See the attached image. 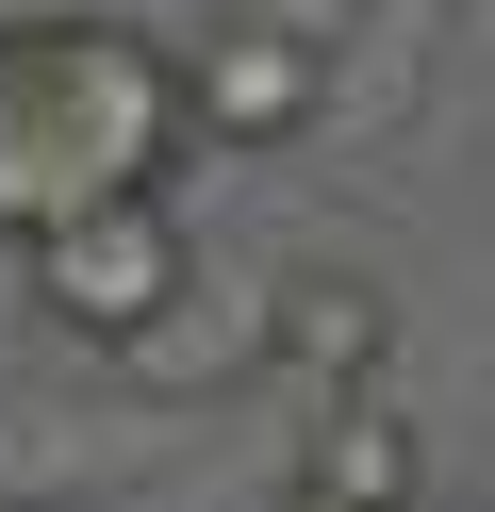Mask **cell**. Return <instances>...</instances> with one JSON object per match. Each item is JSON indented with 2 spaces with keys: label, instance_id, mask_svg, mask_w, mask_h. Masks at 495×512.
<instances>
[{
  "label": "cell",
  "instance_id": "cell-6",
  "mask_svg": "<svg viewBox=\"0 0 495 512\" xmlns=\"http://www.w3.org/2000/svg\"><path fill=\"white\" fill-rule=\"evenodd\" d=\"M281 479H314V496H363V512H413V496H429V446H413V413H396V380H363V397H314Z\"/></svg>",
  "mask_w": 495,
  "mask_h": 512
},
{
  "label": "cell",
  "instance_id": "cell-8",
  "mask_svg": "<svg viewBox=\"0 0 495 512\" xmlns=\"http://www.w3.org/2000/svg\"><path fill=\"white\" fill-rule=\"evenodd\" d=\"M264 512H363V496H314V479H264Z\"/></svg>",
  "mask_w": 495,
  "mask_h": 512
},
{
  "label": "cell",
  "instance_id": "cell-7",
  "mask_svg": "<svg viewBox=\"0 0 495 512\" xmlns=\"http://www.w3.org/2000/svg\"><path fill=\"white\" fill-rule=\"evenodd\" d=\"M248 17H281V34H314V50H347V17H363V0H248Z\"/></svg>",
  "mask_w": 495,
  "mask_h": 512
},
{
  "label": "cell",
  "instance_id": "cell-5",
  "mask_svg": "<svg viewBox=\"0 0 495 512\" xmlns=\"http://www.w3.org/2000/svg\"><path fill=\"white\" fill-rule=\"evenodd\" d=\"M116 380H132L149 413H215L231 380H264V281H248V265H198L182 298L116 347Z\"/></svg>",
  "mask_w": 495,
  "mask_h": 512
},
{
  "label": "cell",
  "instance_id": "cell-3",
  "mask_svg": "<svg viewBox=\"0 0 495 512\" xmlns=\"http://www.w3.org/2000/svg\"><path fill=\"white\" fill-rule=\"evenodd\" d=\"M182 116H198V149H215V166L297 149V133H330V50L231 0V17H198V34H182Z\"/></svg>",
  "mask_w": 495,
  "mask_h": 512
},
{
  "label": "cell",
  "instance_id": "cell-1",
  "mask_svg": "<svg viewBox=\"0 0 495 512\" xmlns=\"http://www.w3.org/2000/svg\"><path fill=\"white\" fill-rule=\"evenodd\" d=\"M182 166H215L182 116V50L149 17H0V248H33L83 199H182Z\"/></svg>",
  "mask_w": 495,
  "mask_h": 512
},
{
  "label": "cell",
  "instance_id": "cell-4",
  "mask_svg": "<svg viewBox=\"0 0 495 512\" xmlns=\"http://www.w3.org/2000/svg\"><path fill=\"white\" fill-rule=\"evenodd\" d=\"M264 380H281L297 413L314 397H363V380H396V298L363 265H314V281H264Z\"/></svg>",
  "mask_w": 495,
  "mask_h": 512
},
{
  "label": "cell",
  "instance_id": "cell-2",
  "mask_svg": "<svg viewBox=\"0 0 495 512\" xmlns=\"http://www.w3.org/2000/svg\"><path fill=\"white\" fill-rule=\"evenodd\" d=\"M17 281H33V314H50L66 347L116 364V347L198 281V232H182V199H83V215H50V232L17 248Z\"/></svg>",
  "mask_w": 495,
  "mask_h": 512
}]
</instances>
